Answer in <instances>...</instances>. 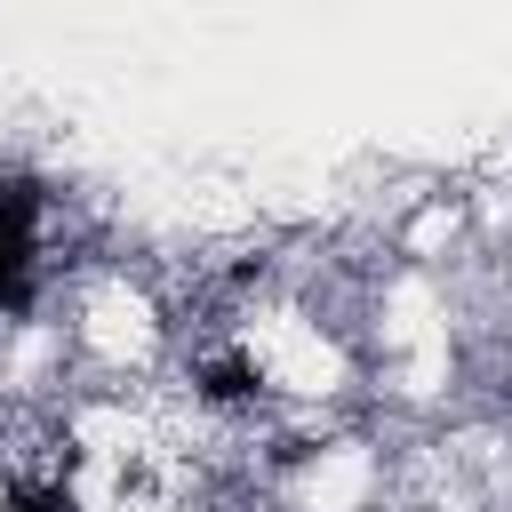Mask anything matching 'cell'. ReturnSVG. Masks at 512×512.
<instances>
[{"instance_id": "cell-1", "label": "cell", "mask_w": 512, "mask_h": 512, "mask_svg": "<svg viewBox=\"0 0 512 512\" xmlns=\"http://www.w3.org/2000/svg\"><path fill=\"white\" fill-rule=\"evenodd\" d=\"M32 216H40V184L8 176L0 184V312L32 304Z\"/></svg>"}, {"instance_id": "cell-2", "label": "cell", "mask_w": 512, "mask_h": 512, "mask_svg": "<svg viewBox=\"0 0 512 512\" xmlns=\"http://www.w3.org/2000/svg\"><path fill=\"white\" fill-rule=\"evenodd\" d=\"M200 392L232 408V400H248V392H256V368H248V360H208V376H200Z\"/></svg>"}, {"instance_id": "cell-3", "label": "cell", "mask_w": 512, "mask_h": 512, "mask_svg": "<svg viewBox=\"0 0 512 512\" xmlns=\"http://www.w3.org/2000/svg\"><path fill=\"white\" fill-rule=\"evenodd\" d=\"M8 512H72V496H64V488H24Z\"/></svg>"}]
</instances>
